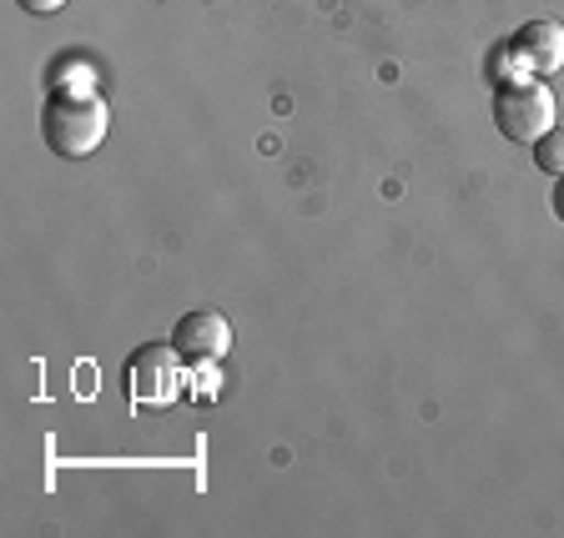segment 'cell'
Instances as JSON below:
<instances>
[{"label": "cell", "instance_id": "obj_1", "mask_svg": "<svg viewBox=\"0 0 564 538\" xmlns=\"http://www.w3.org/2000/svg\"><path fill=\"white\" fill-rule=\"evenodd\" d=\"M106 127H111V117L91 86H56L46 111H41V136L61 162H86L106 141Z\"/></svg>", "mask_w": 564, "mask_h": 538}, {"label": "cell", "instance_id": "obj_2", "mask_svg": "<svg viewBox=\"0 0 564 538\" xmlns=\"http://www.w3.org/2000/svg\"><path fill=\"white\" fill-rule=\"evenodd\" d=\"M494 127L505 131L519 146H534L544 131L554 127V91L540 81V76H514V81L494 86Z\"/></svg>", "mask_w": 564, "mask_h": 538}, {"label": "cell", "instance_id": "obj_3", "mask_svg": "<svg viewBox=\"0 0 564 538\" xmlns=\"http://www.w3.org/2000/svg\"><path fill=\"white\" fill-rule=\"evenodd\" d=\"M182 367H187V358L172 342H147L127 363V393L141 408H172L182 398Z\"/></svg>", "mask_w": 564, "mask_h": 538}, {"label": "cell", "instance_id": "obj_4", "mask_svg": "<svg viewBox=\"0 0 564 538\" xmlns=\"http://www.w3.org/2000/svg\"><path fill=\"white\" fill-rule=\"evenodd\" d=\"M172 348L187 358V363H223L232 352V322L223 312H187L172 328Z\"/></svg>", "mask_w": 564, "mask_h": 538}, {"label": "cell", "instance_id": "obj_5", "mask_svg": "<svg viewBox=\"0 0 564 538\" xmlns=\"http://www.w3.org/2000/svg\"><path fill=\"white\" fill-rule=\"evenodd\" d=\"M509 51H514L519 70L524 76H554L564 66V25L560 21H529L509 35Z\"/></svg>", "mask_w": 564, "mask_h": 538}, {"label": "cell", "instance_id": "obj_6", "mask_svg": "<svg viewBox=\"0 0 564 538\" xmlns=\"http://www.w3.org/2000/svg\"><path fill=\"white\" fill-rule=\"evenodd\" d=\"M534 162H540L544 172L564 176V127H550L540 141H534Z\"/></svg>", "mask_w": 564, "mask_h": 538}, {"label": "cell", "instance_id": "obj_7", "mask_svg": "<svg viewBox=\"0 0 564 538\" xmlns=\"http://www.w3.org/2000/svg\"><path fill=\"white\" fill-rule=\"evenodd\" d=\"M15 6H21V11H31V15H56L66 0H15Z\"/></svg>", "mask_w": 564, "mask_h": 538}, {"label": "cell", "instance_id": "obj_8", "mask_svg": "<svg viewBox=\"0 0 564 538\" xmlns=\"http://www.w3.org/2000/svg\"><path fill=\"white\" fill-rule=\"evenodd\" d=\"M554 217L564 222V176H560V187H554Z\"/></svg>", "mask_w": 564, "mask_h": 538}]
</instances>
